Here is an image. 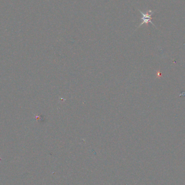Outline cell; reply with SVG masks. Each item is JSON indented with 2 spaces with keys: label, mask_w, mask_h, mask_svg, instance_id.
Listing matches in <instances>:
<instances>
[{
  "label": "cell",
  "mask_w": 185,
  "mask_h": 185,
  "mask_svg": "<svg viewBox=\"0 0 185 185\" xmlns=\"http://www.w3.org/2000/svg\"><path fill=\"white\" fill-rule=\"evenodd\" d=\"M138 11H140L141 14L142 16V17L141 19V20L142 21V22L140 24V25L138 26V27L137 28L140 27L142 24H147L148 23H151L154 27H155L154 24L152 21H151V20L152 19V15L154 14L153 11H152V10H148L146 12H144L141 11L140 10H138Z\"/></svg>",
  "instance_id": "1"
}]
</instances>
